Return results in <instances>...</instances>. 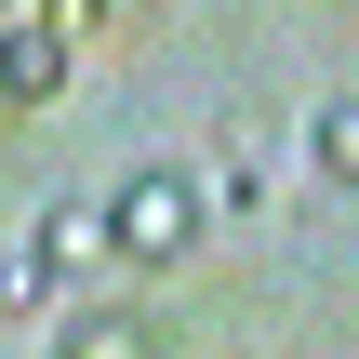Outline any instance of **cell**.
<instances>
[{
  "mask_svg": "<svg viewBox=\"0 0 359 359\" xmlns=\"http://www.w3.org/2000/svg\"><path fill=\"white\" fill-rule=\"evenodd\" d=\"M200 213H213V200H200L173 160H147V173L107 187V253H120V266H187V253H200Z\"/></svg>",
  "mask_w": 359,
  "mask_h": 359,
  "instance_id": "obj_1",
  "label": "cell"
},
{
  "mask_svg": "<svg viewBox=\"0 0 359 359\" xmlns=\"http://www.w3.org/2000/svg\"><path fill=\"white\" fill-rule=\"evenodd\" d=\"M93 253H107V200H40V226H27V253L0 266V306H40V293H67V280H93Z\"/></svg>",
  "mask_w": 359,
  "mask_h": 359,
  "instance_id": "obj_2",
  "label": "cell"
},
{
  "mask_svg": "<svg viewBox=\"0 0 359 359\" xmlns=\"http://www.w3.org/2000/svg\"><path fill=\"white\" fill-rule=\"evenodd\" d=\"M0 93L13 107H53L67 93V13H13L0 27Z\"/></svg>",
  "mask_w": 359,
  "mask_h": 359,
  "instance_id": "obj_3",
  "label": "cell"
},
{
  "mask_svg": "<svg viewBox=\"0 0 359 359\" xmlns=\"http://www.w3.org/2000/svg\"><path fill=\"white\" fill-rule=\"evenodd\" d=\"M213 147H226V200L253 213V200H266V120H253V107H226V120H213Z\"/></svg>",
  "mask_w": 359,
  "mask_h": 359,
  "instance_id": "obj_4",
  "label": "cell"
},
{
  "mask_svg": "<svg viewBox=\"0 0 359 359\" xmlns=\"http://www.w3.org/2000/svg\"><path fill=\"white\" fill-rule=\"evenodd\" d=\"M306 160H320L333 187H359V93H333V107L306 120Z\"/></svg>",
  "mask_w": 359,
  "mask_h": 359,
  "instance_id": "obj_5",
  "label": "cell"
},
{
  "mask_svg": "<svg viewBox=\"0 0 359 359\" xmlns=\"http://www.w3.org/2000/svg\"><path fill=\"white\" fill-rule=\"evenodd\" d=\"M67 346H80V359H133V346H160V320H133V306H93V320H67Z\"/></svg>",
  "mask_w": 359,
  "mask_h": 359,
  "instance_id": "obj_6",
  "label": "cell"
},
{
  "mask_svg": "<svg viewBox=\"0 0 359 359\" xmlns=\"http://www.w3.org/2000/svg\"><path fill=\"white\" fill-rule=\"evenodd\" d=\"M93 13H107V27H133V13H160V0H93Z\"/></svg>",
  "mask_w": 359,
  "mask_h": 359,
  "instance_id": "obj_7",
  "label": "cell"
}]
</instances>
